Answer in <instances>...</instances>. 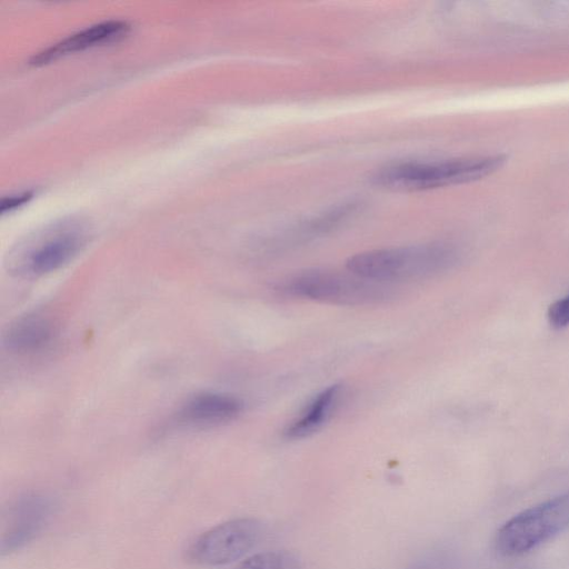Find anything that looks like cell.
Returning <instances> with one entry per match:
<instances>
[{
    "label": "cell",
    "mask_w": 569,
    "mask_h": 569,
    "mask_svg": "<svg viewBox=\"0 0 569 569\" xmlns=\"http://www.w3.org/2000/svg\"><path fill=\"white\" fill-rule=\"evenodd\" d=\"M457 259L451 244L431 242L359 252L347 260L346 267L358 277L391 286L433 277L450 269Z\"/></svg>",
    "instance_id": "obj_1"
},
{
    "label": "cell",
    "mask_w": 569,
    "mask_h": 569,
    "mask_svg": "<svg viewBox=\"0 0 569 569\" xmlns=\"http://www.w3.org/2000/svg\"><path fill=\"white\" fill-rule=\"evenodd\" d=\"M505 161L503 156L493 154L433 162H400L377 170L371 181L392 191H426L480 180L499 170Z\"/></svg>",
    "instance_id": "obj_2"
},
{
    "label": "cell",
    "mask_w": 569,
    "mask_h": 569,
    "mask_svg": "<svg viewBox=\"0 0 569 569\" xmlns=\"http://www.w3.org/2000/svg\"><path fill=\"white\" fill-rule=\"evenodd\" d=\"M276 290L284 296L342 306L381 303L393 297L392 287L351 272L305 270L280 280Z\"/></svg>",
    "instance_id": "obj_3"
},
{
    "label": "cell",
    "mask_w": 569,
    "mask_h": 569,
    "mask_svg": "<svg viewBox=\"0 0 569 569\" xmlns=\"http://www.w3.org/2000/svg\"><path fill=\"white\" fill-rule=\"evenodd\" d=\"M569 528V491L510 518L497 531L495 545L506 557L523 555Z\"/></svg>",
    "instance_id": "obj_4"
},
{
    "label": "cell",
    "mask_w": 569,
    "mask_h": 569,
    "mask_svg": "<svg viewBox=\"0 0 569 569\" xmlns=\"http://www.w3.org/2000/svg\"><path fill=\"white\" fill-rule=\"evenodd\" d=\"M261 535L262 523L258 519H231L197 537L187 549V558L201 567L224 566L247 555Z\"/></svg>",
    "instance_id": "obj_5"
},
{
    "label": "cell",
    "mask_w": 569,
    "mask_h": 569,
    "mask_svg": "<svg viewBox=\"0 0 569 569\" xmlns=\"http://www.w3.org/2000/svg\"><path fill=\"white\" fill-rule=\"evenodd\" d=\"M86 236L81 228L62 226L40 239L27 253L26 267L33 274L54 271L71 260L83 247Z\"/></svg>",
    "instance_id": "obj_6"
},
{
    "label": "cell",
    "mask_w": 569,
    "mask_h": 569,
    "mask_svg": "<svg viewBox=\"0 0 569 569\" xmlns=\"http://www.w3.org/2000/svg\"><path fill=\"white\" fill-rule=\"evenodd\" d=\"M50 513L49 500L32 495L20 499L10 510L2 533V551H11L31 540L46 523Z\"/></svg>",
    "instance_id": "obj_7"
},
{
    "label": "cell",
    "mask_w": 569,
    "mask_h": 569,
    "mask_svg": "<svg viewBox=\"0 0 569 569\" xmlns=\"http://www.w3.org/2000/svg\"><path fill=\"white\" fill-rule=\"evenodd\" d=\"M129 29V23L122 20H109L90 26L38 52L32 57L31 63L42 64L70 52L117 40Z\"/></svg>",
    "instance_id": "obj_8"
},
{
    "label": "cell",
    "mask_w": 569,
    "mask_h": 569,
    "mask_svg": "<svg viewBox=\"0 0 569 569\" xmlns=\"http://www.w3.org/2000/svg\"><path fill=\"white\" fill-rule=\"evenodd\" d=\"M242 408V401L232 395L203 392L187 401L179 418L186 423L211 426L234 419Z\"/></svg>",
    "instance_id": "obj_9"
},
{
    "label": "cell",
    "mask_w": 569,
    "mask_h": 569,
    "mask_svg": "<svg viewBox=\"0 0 569 569\" xmlns=\"http://www.w3.org/2000/svg\"><path fill=\"white\" fill-rule=\"evenodd\" d=\"M342 395L341 385H331L317 393L303 410L283 429L288 440L307 438L322 428L338 407Z\"/></svg>",
    "instance_id": "obj_10"
},
{
    "label": "cell",
    "mask_w": 569,
    "mask_h": 569,
    "mask_svg": "<svg viewBox=\"0 0 569 569\" xmlns=\"http://www.w3.org/2000/svg\"><path fill=\"white\" fill-rule=\"evenodd\" d=\"M52 322L39 315L26 316L12 323L6 336L8 347L17 352H34L52 339Z\"/></svg>",
    "instance_id": "obj_11"
},
{
    "label": "cell",
    "mask_w": 569,
    "mask_h": 569,
    "mask_svg": "<svg viewBox=\"0 0 569 569\" xmlns=\"http://www.w3.org/2000/svg\"><path fill=\"white\" fill-rule=\"evenodd\" d=\"M233 569H302L300 557L286 549L254 553L240 561Z\"/></svg>",
    "instance_id": "obj_12"
},
{
    "label": "cell",
    "mask_w": 569,
    "mask_h": 569,
    "mask_svg": "<svg viewBox=\"0 0 569 569\" xmlns=\"http://www.w3.org/2000/svg\"><path fill=\"white\" fill-rule=\"evenodd\" d=\"M549 323L555 328L569 325V295L552 302L547 311Z\"/></svg>",
    "instance_id": "obj_13"
},
{
    "label": "cell",
    "mask_w": 569,
    "mask_h": 569,
    "mask_svg": "<svg viewBox=\"0 0 569 569\" xmlns=\"http://www.w3.org/2000/svg\"><path fill=\"white\" fill-rule=\"evenodd\" d=\"M31 197H32L31 192H24L21 194L3 198L1 200L0 210H1V212L12 210L13 208L27 202Z\"/></svg>",
    "instance_id": "obj_14"
}]
</instances>
